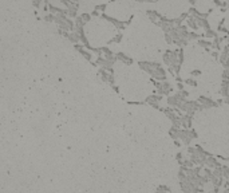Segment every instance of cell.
<instances>
[{"mask_svg":"<svg viewBox=\"0 0 229 193\" xmlns=\"http://www.w3.org/2000/svg\"><path fill=\"white\" fill-rule=\"evenodd\" d=\"M139 67L145 70L147 74H150L152 78L157 79L158 82L166 81V71L161 67L160 63L156 62H139Z\"/></svg>","mask_w":229,"mask_h":193,"instance_id":"obj_1","label":"cell"},{"mask_svg":"<svg viewBox=\"0 0 229 193\" xmlns=\"http://www.w3.org/2000/svg\"><path fill=\"white\" fill-rule=\"evenodd\" d=\"M156 87H157V91L160 95H165V94H169V91L172 90V86L170 83L163 81V82H157L156 83Z\"/></svg>","mask_w":229,"mask_h":193,"instance_id":"obj_2","label":"cell"},{"mask_svg":"<svg viewBox=\"0 0 229 193\" xmlns=\"http://www.w3.org/2000/svg\"><path fill=\"white\" fill-rule=\"evenodd\" d=\"M209 169H215V168H218V166H222V165H220V162H218L217 160L213 156H208V158H206V164H205Z\"/></svg>","mask_w":229,"mask_h":193,"instance_id":"obj_3","label":"cell"},{"mask_svg":"<svg viewBox=\"0 0 229 193\" xmlns=\"http://www.w3.org/2000/svg\"><path fill=\"white\" fill-rule=\"evenodd\" d=\"M101 77H102V79L104 82H107V83H111L113 85V82H114V78H113V74L110 72V71H107V70H102L101 68Z\"/></svg>","mask_w":229,"mask_h":193,"instance_id":"obj_4","label":"cell"},{"mask_svg":"<svg viewBox=\"0 0 229 193\" xmlns=\"http://www.w3.org/2000/svg\"><path fill=\"white\" fill-rule=\"evenodd\" d=\"M198 102L201 103L202 107H212V106H216V102L212 101V99H209V98H206V97H200V98H198Z\"/></svg>","mask_w":229,"mask_h":193,"instance_id":"obj_5","label":"cell"},{"mask_svg":"<svg viewBox=\"0 0 229 193\" xmlns=\"http://www.w3.org/2000/svg\"><path fill=\"white\" fill-rule=\"evenodd\" d=\"M115 56H117V59H119V61H122V62H125L126 64H130V63L133 62L130 58H129V56H126L125 54H122V52H118Z\"/></svg>","mask_w":229,"mask_h":193,"instance_id":"obj_6","label":"cell"},{"mask_svg":"<svg viewBox=\"0 0 229 193\" xmlns=\"http://www.w3.org/2000/svg\"><path fill=\"white\" fill-rule=\"evenodd\" d=\"M77 48H78V50H79V52H81V54H82V55H83V56H86V58L88 59V61H91V54H90V52H88L87 50H84V48H82V47H79V46H77Z\"/></svg>","mask_w":229,"mask_h":193,"instance_id":"obj_7","label":"cell"},{"mask_svg":"<svg viewBox=\"0 0 229 193\" xmlns=\"http://www.w3.org/2000/svg\"><path fill=\"white\" fill-rule=\"evenodd\" d=\"M188 24H189V27L193 28V29H197V28H198V24H197V22H196L194 18H190V19H189V20H188Z\"/></svg>","mask_w":229,"mask_h":193,"instance_id":"obj_8","label":"cell"},{"mask_svg":"<svg viewBox=\"0 0 229 193\" xmlns=\"http://www.w3.org/2000/svg\"><path fill=\"white\" fill-rule=\"evenodd\" d=\"M222 177L229 181V166L222 165Z\"/></svg>","mask_w":229,"mask_h":193,"instance_id":"obj_9","label":"cell"},{"mask_svg":"<svg viewBox=\"0 0 229 193\" xmlns=\"http://www.w3.org/2000/svg\"><path fill=\"white\" fill-rule=\"evenodd\" d=\"M198 43H200V46H202V47H209V46H212V43L205 42V40H198Z\"/></svg>","mask_w":229,"mask_h":193,"instance_id":"obj_10","label":"cell"},{"mask_svg":"<svg viewBox=\"0 0 229 193\" xmlns=\"http://www.w3.org/2000/svg\"><path fill=\"white\" fill-rule=\"evenodd\" d=\"M185 83H188V85H192V86H196V85H197V83H196V81H193L192 78L186 79V81H185Z\"/></svg>","mask_w":229,"mask_h":193,"instance_id":"obj_11","label":"cell"},{"mask_svg":"<svg viewBox=\"0 0 229 193\" xmlns=\"http://www.w3.org/2000/svg\"><path fill=\"white\" fill-rule=\"evenodd\" d=\"M71 2H72V3H77V2H78V0H71Z\"/></svg>","mask_w":229,"mask_h":193,"instance_id":"obj_12","label":"cell"},{"mask_svg":"<svg viewBox=\"0 0 229 193\" xmlns=\"http://www.w3.org/2000/svg\"><path fill=\"white\" fill-rule=\"evenodd\" d=\"M228 160H229V158H228Z\"/></svg>","mask_w":229,"mask_h":193,"instance_id":"obj_13","label":"cell"}]
</instances>
